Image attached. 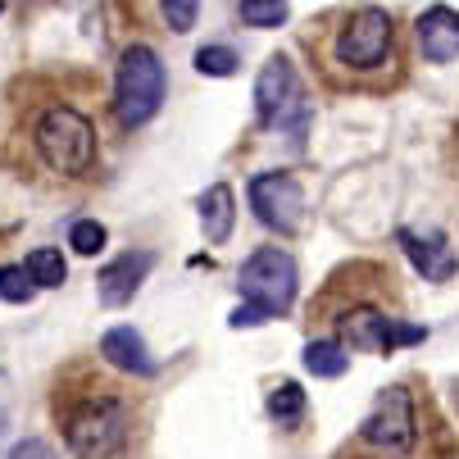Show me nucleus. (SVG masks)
<instances>
[{
  "mask_svg": "<svg viewBox=\"0 0 459 459\" xmlns=\"http://www.w3.org/2000/svg\"><path fill=\"white\" fill-rule=\"evenodd\" d=\"M342 459H450L441 423H423L410 386H386Z\"/></svg>",
  "mask_w": 459,
  "mask_h": 459,
  "instance_id": "obj_1",
  "label": "nucleus"
},
{
  "mask_svg": "<svg viewBox=\"0 0 459 459\" xmlns=\"http://www.w3.org/2000/svg\"><path fill=\"white\" fill-rule=\"evenodd\" d=\"M396 64V23L377 5L351 10L327 41V69H346L359 87H382V74Z\"/></svg>",
  "mask_w": 459,
  "mask_h": 459,
  "instance_id": "obj_2",
  "label": "nucleus"
},
{
  "mask_svg": "<svg viewBox=\"0 0 459 459\" xmlns=\"http://www.w3.org/2000/svg\"><path fill=\"white\" fill-rule=\"evenodd\" d=\"M164 64L151 46H127L118 55V74H114V109L123 127H142L160 114L164 105Z\"/></svg>",
  "mask_w": 459,
  "mask_h": 459,
  "instance_id": "obj_3",
  "label": "nucleus"
},
{
  "mask_svg": "<svg viewBox=\"0 0 459 459\" xmlns=\"http://www.w3.org/2000/svg\"><path fill=\"white\" fill-rule=\"evenodd\" d=\"M37 151H41V160H46L55 173L82 178V173L96 164V127H91L78 109L55 105V109H46L41 123H37Z\"/></svg>",
  "mask_w": 459,
  "mask_h": 459,
  "instance_id": "obj_4",
  "label": "nucleus"
},
{
  "mask_svg": "<svg viewBox=\"0 0 459 459\" xmlns=\"http://www.w3.org/2000/svg\"><path fill=\"white\" fill-rule=\"evenodd\" d=\"M127 405L118 396H87L64 419V441L78 459H109L127 446Z\"/></svg>",
  "mask_w": 459,
  "mask_h": 459,
  "instance_id": "obj_5",
  "label": "nucleus"
},
{
  "mask_svg": "<svg viewBox=\"0 0 459 459\" xmlns=\"http://www.w3.org/2000/svg\"><path fill=\"white\" fill-rule=\"evenodd\" d=\"M237 287H241L246 305L278 318V314H287L296 305V259L287 250H278V246L255 250L241 264V273H237Z\"/></svg>",
  "mask_w": 459,
  "mask_h": 459,
  "instance_id": "obj_6",
  "label": "nucleus"
},
{
  "mask_svg": "<svg viewBox=\"0 0 459 459\" xmlns=\"http://www.w3.org/2000/svg\"><path fill=\"white\" fill-rule=\"evenodd\" d=\"M250 210L259 214V223L291 237L305 219V191L291 173H259L250 178Z\"/></svg>",
  "mask_w": 459,
  "mask_h": 459,
  "instance_id": "obj_7",
  "label": "nucleus"
},
{
  "mask_svg": "<svg viewBox=\"0 0 459 459\" xmlns=\"http://www.w3.org/2000/svg\"><path fill=\"white\" fill-rule=\"evenodd\" d=\"M296 100H300V96H296V74H291V64H287L282 55H273L264 69H259V78H255V109H259V123H264V127H278Z\"/></svg>",
  "mask_w": 459,
  "mask_h": 459,
  "instance_id": "obj_8",
  "label": "nucleus"
},
{
  "mask_svg": "<svg viewBox=\"0 0 459 459\" xmlns=\"http://www.w3.org/2000/svg\"><path fill=\"white\" fill-rule=\"evenodd\" d=\"M151 269H155V255H151V250H127V255H118L114 264L96 278V282H100V300H105L109 309L127 305V300L137 296V287L146 282Z\"/></svg>",
  "mask_w": 459,
  "mask_h": 459,
  "instance_id": "obj_9",
  "label": "nucleus"
},
{
  "mask_svg": "<svg viewBox=\"0 0 459 459\" xmlns=\"http://www.w3.org/2000/svg\"><path fill=\"white\" fill-rule=\"evenodd\" d=\"M419 46L428 64H446L459 55V14L450 5H432L419 14Z\"/></svg>",
  "mask_w": 459,
  "mask_h": 459,
  "instance_id": "obj_10",
  "label": "nucleus"
},
{
  "mask_svg": "<svg viewBox=\"0 0 459 459\" xmlns=\"http://www.w3.org/2000/svg\"><path fill=\"white\" fill-rule=\"evenodd\" d=\"M100 355L123 368V373H137V377H151L155 373V359L142 342V333H133V327H109V333L100 337Z\"/></svg>",
  "mask_w": 459,
  "mask_h": 459,
  "instance_id": "obj_11",
  "label": "nucleus"
},
{
  "mask_svg": "<svg viewBox=\"0 0 459 459\" xmlns=\"http://www.w3.org/2000/svg\"><path fill=\"white\" fill-rule=\"evenodd\" d=\"M232 223H237L232 186H228V182H214V186L201 195V228H205V241H210V246H223V241L232 237Z\"/></svg>",
  "mask_w": 459,
  "mask_h": 459,
  "instance_id": "obj_12",
  "label": "nucleus"
},
{
  "mask_svg": "<svg viewBox=\"0 0 459 459\" xmlns=\"http://www.w3.org/2000/svg\"><path fill=\"white\" fill-rule=\"evenodd\" d=\"M401 241H405V250H410V259H414V269H419L423 278L446 282V278L455 273V255L446 250V237H441V232H432L428 241L414 237V232H401Z\"/></svg>",
  "mask_w": 459,
  "mask_h": 459,
  "instance_id": "obj_13",
  "label": "nucleus"
},
{
  "mask_svg": "<svg viewBox=\"0 0 459 459\" xmlns=\"http://www.w3.org/2000/svg\"><path fill=\"white\" fill-rule=\"evenodd\" d=\"M305 368L314 377H342L351 368V351L342 342H309L305 346Z\"/></svg>",
  "mask_w": 459,
  "mask_h": 459,
  "instance_id": "obj_14",
  "label": "nucleus"
},
{
  "mask_svg": "<svg viewBox=\"0 0 459 459\" xmlns=\"http://www.w3.org/2000/svg\"><path fill=\"white\" fill-rule=\"evenodd\" d=\"M28 278H32V287H59L64 278H69V264H64L59 250L41 246V250L28 255Z\"/></svg>",
  "mask_w": 459,
  "mask_h": 459,
  "instance_id": "obj_15",
  "label": "nucleus"
},
{
  "mask_svg": "<svg viewBox=\"0 0 459 459\" xmlns=\"http://www.w3.org/2000/svg\"><path fill=\"white\" fill-rule=\"evenodd\" d=\"M269 414H273L282 428H296V423H300V414H305V391H300L296 382L273 386V396H269Z\"/></svg>",
  "mask_w": 459,
  "mask_h": 459,
  "instance_id": "obj_16",
  "label": "nucleus"
},
{
  "mask_svg": "<svg viewBox=\"0 0 459 459\" xmlns=\"http://www.w3.org/2000/svg\"><path fill=\"white\" fill-rule=\"evenodd\" d=\"M237 50L232 46H201L195 50V69H201L205 78H232L237 74Z\"/></svg>",
  "mask_w": 459,
  "mask_h": 459,
  "instance_id": "obj_17",
  "label": "nucleus"
},
{
  "mask_svg": "<svg viewBox=\"0 0 459 459\" xmlns=\"http://www.w3.org/2000/svg\"><path fill=\"white\" fill-rule=\"evenodd\" d=\"M241 23H250V28H278V23H287V5L282 0H241Z\"/></svg>",
  "mask_w": 459,
  "mask_h": 459,
  "instance_id": "obj_18",
  "label": "nucleus"
},
{
  "mask_svg": "<svg viewBox=\"0 0 459 459\" xmlns=\"http://www.w3.org/2000/svg\"><path fill=\"white\" fill-rule=\"evenodd\" d=\"M32 296H37V287H32L28 269H19V264H5V269H0V300H10V305H28Z\"/></svg>",
  "mask_w": 459,
  "mask_h": 459,
  "instance_id": "obj_19",
  "label": "nucleus"
},
{
  "mask_svg": "<svg viewBox=\"0 0 459 459\" xmlns=\"http://www.w3.org/2000/svg\"><path fill=\"white\" fill-rule=\"evenodd\" d=\"M105 241H109V232H105V223H96V219H78L74 232H69V246H74L78 255H100Z\"/></svg>",
  "mask_w": 459,
  "mask_h": 459,
  "instance_id": "obj_20",
  "label": "nucleus"
},
{
  "mask_svg": "<svg viewBox=\"0 0 459 459\" xmlns=\"http://www.w3.org/2000/svg\"><path fill=\"white\" fill-rule=\"evenodd\" d=\"M195 14H201V10H195L191 0H169V5H164V23L173 32H191L195 28Z\"/></svg>",
  "mask_w": 459,
  "mask_h": 459,
  "instance_id": "obj_21",
  "label": "nucleus"
},
{
  "mask_svg": "<svg viewBox=\"0 0 459 459\" xmlns=\"http://www.w3.org/2000/svg\"><path fill=\"white\" fill-rule=\"evenodd\" d=\"M264 318H269L264 309H255V305H237L228 323H232V327H259V323H264Z\"/></svg>",
  "mask_w": 459,
  "mask_h": 459,
  "instance_id": "obj_22",
  "label": "nucleus"
},
{
  "mask_svg": "<svg viewBox=\"0 0 459 459\" xmlns=\"http://www.w3.org/2000/svg\"><path fill=\"white\" fill-rule=\"evenodd\" d=\"M10 459H55V455H50L46 441H19V446L10 450Z\"/></svg>",
  "mask_w": 459,
  "mask_h": 459,
  "instance_id": "obj_23",
  "label": "nucleus"
}]
</instances>
